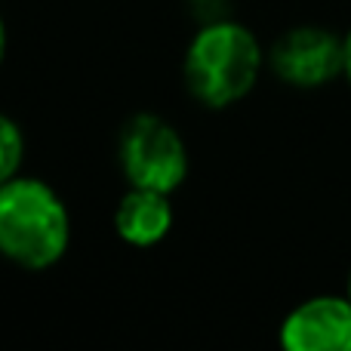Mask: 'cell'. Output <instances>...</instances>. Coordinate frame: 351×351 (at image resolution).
Returning a JSON list of instances; mask_svg holds the SVG:
<instances>
[{"instance_id": "obj_1", "label": "cell", "mask_w": 351, "mask_h": 351, "mask_svg": "<svg viewBox=\"0 0 351 351\" xmlns=\"http://www.w3.org/2000/svg\"><path fill=\"white\" fill-rule=\"evenodd\" d=\"M71 216L40 179L12 176L0 185V256L12 265L43 271L68 253Z\"/></svg>"}, {"instance_id": "obj_2", "label": "cell", "mask_w": 351, "mask_h": 351, "mask_svg": "<svg viewBox=\"0 0 351 351\" xmlns=\"http://www.w3.org/2000/svg\"><path fill=\"white\" fill-rule=\"evenodd\" d=\"M262 47L253 31L237 22H206L191 37L182 62L185 86L206 108H228L256 86L262 71Z\"/></svg>"}, {"instance_id": "obj_3", "label": "cell", "mask_w": 351, "mask_h": 351, "mask_svg": "<svg viewBox=\"0 0 351 351\" xmlns=\"http://www.w3.org/2000/svg\"><path fill=\"white\" fill-rule=\"evenodd\" d=\"M117 164L130 188L173 194L188 176V148L164 117L133 114L117 136Z\"/></svg>"}, {"instance_id": "obj_4", "label": "cell", "mask_w": 351, "mask_h": 351, "mask_svg": "<svg viewBox=\"0 0 351 351\" xmlns=\"http://www.w3.org/2000/svg\"><path fill=\"white\" fill-rule=\"evenodd\" d=\"M268 62L284 84L315 90L346 74V40H339L327 28L302 25L274 40Z\"/></svg>"}, {"instance_id": "obj_5", "label": "cell", "mask_w": 351, "mask_h": 351, "mask_svg": "<svg viewBox=\"0 0 351 351\" xmlns=\"http://www.w3.org/2000/svg\"><path fill=\"white\" fill-rule=\"evenodd\" d=\"M280 346L290 351H351V299L315 296L280 324Z\"/></svg>"}, {"instance_id": "obj_6", "label": "cell", "mask_w": 351, "mask_h": 351, "mask_svg": "<svg viewBox=\"0 0 351 351\" xmlns=\"http://www.w3.org/2000/svg\"><path fill=\"white\" fill-rule=\"evenodd\" d=\"M173 228L170 194L152 188H130L114 210V231L130 247H154Z\"/></svg>"}, {"instance_id": "obj_7", "label": "cell", "mask_w": 351, "mask_h": 351, "mask_svg": "<svg viewBox=\"0 0 351 351\" xmlns=\"http://www.w3.org/2000/svg\"><path fill=\"white\" fill-rule=\"evenodd\" d=\"M25 158V136L12 117L0 114V185L19 173Z\"/></svg>"}, {"instance_id": "obj_8", "label": "cell", "mask_w": 351, "mask_h": 351, "mask_svg": "<svg viewBox=\"0 0 351 351\" xmlns=\"http://www.w3.org/2000/svg\"><path fill=\"white\" fill-rule=\"evenodd\" d=\"M346 77L351 80V31H348V37H346Z\"/></svg>"}, {"instance_id": "obj_9", "label": "cell", "mask_w": 351, "mask_h": 351, "mask_svg": "<svg viewBox=\"0 0 351 351\" xmlns=\"http://www.w3.org/2000/svg\"><path fill=\"white\" fill-rule=\"evenodd\" d=\"M3 53H6V25L3 16H0V62H3Z\"/></svg>"}, {"instance_id": "obj_10", "label": "cell", "mask_w": 351, "mask_h": 351, "mask_svg": "<svg viewBox=\"0 0 351 351\" xmlns=\"http://www.w3.org/2000/svg\"><path fill=\"white\" fill-rule=\"evenodd\" d=\"M348 299H351V280H348Z\"/></svg>"}]
</instances>
